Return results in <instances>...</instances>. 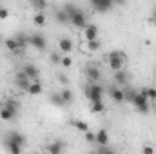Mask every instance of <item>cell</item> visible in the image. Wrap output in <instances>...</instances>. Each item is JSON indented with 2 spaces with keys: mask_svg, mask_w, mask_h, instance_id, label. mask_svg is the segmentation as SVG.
I'll return each instance as SVG.
<instances>
[{
  "mask_svg": "<svg viewBox=\"0 0 156 154\" xmlns=\"http://www.w3.org/2000/svg\"><path fill=\"white\" fill-rule=\"evenodd\" d=\"M109 93H111L113 102H116V103L125 102V91H123L122 87H111V89H109Z\"/></svg>",
  "mask_w": 156,
  "mask_h": 154,
  "instance_id": "cell-10",
  "label": "cell"
},
{
  "mask_svg": "<svg viewBox=\"0 0 156 154\" xmlns=\"http://www.w3.org/2000/svg\"><path fill=\"white\" fill-rule=\"evenodd\" d=\"M89 109H91V113H93V114H102V113L105 111V105H104V102H102V100H96V102H91Z\"/></svg>",
  "mask_w": 156,
  "mask_h": 154,
  "instance_id": "cell-15",
  "label": "cell"
},
{
  "mask_svg": "<svg viewBox=\"0 0 156 154\" xmlns=\"http://www.w3.org/2000/svg\"><path fill=\"white\" fill-rule=\"evenodd\" d=\"M58 49H60L62 54L71 53L73 51V42H71V38H60L58 40Z\"/></svg>",
  "mask_w": 156,
  "mask_h": 154,
  "instance_id": "cell-11",
  "label": "cell"
},
{
  "mask_svg": "<svg viewBox=\"0 0 156 154\" xmlns=\"http://www.w3.org/2000/svg\"><path fill=\"white\" fill-rule=\"evenodd\" d=\"M7 16H9V11L5 7H0V20H7Z\"/></svg>",
  "mask_w": 156,
  "mask_h": 154,
  "instance_id": "cell-35",
  "label": "cell"
},
{
  "mask_svg": "<svg viewBox=\"0 0 156 154\" xmlns=\"http://www.w3.org/2000/svg\"><path fill=\"white\" fill-rule=\"evenodd\" d=\"M96 143H98V145H107V143H109V132H107L105 129H100V131L96 132Z\"/></svg>",
  "mask_w": 156,
  "mask_h": 154,
  "instance_id": "cell-16",
  "label": "cell"
},
{
  "mask_svg": "<svg viewBox=\"0 0 156 154\" xmlns=\"http://www.w3.org/2000/svg\"><path fill=\"white\" fill-rule=\"evenodd\" d=\"M60 94H62V98H64V102H66V103H71V102H73V98H75V96H73V93H71L69 89H62V93H60Z\"/></svg>",
  "mask_w": 156,
  "mask_h": 154,
  "instance_id": "cell-26",
  "label": "cell"
},
{
  "mask_svg": "<svg viewBox=\"0 0 156 154\" xmlns=\"http://www.w3.org/2000/svg\"><path fill=\"white\" fill-rule=\"evenodd\" d=\"M142 93H144V94H145V96H147L151 102H153V100H156V89H154V87H147V89H142Z\"/></svg>",
  "mask_w": 156,
  "mask_h": 154,
  "instance_id": "cell-27",
  "label": "cell"
},
{
  "mask_svg": "<svg viewBox=\"0 0 156 154\" xmlns=\"http://www.w3.org/2000/svg\"><path fill=\"white\" fill-rule=\"evenodd\" d=\"M151 24L156 26V9H153V15H151Z\"/></svg>",
  "mask_w": 156,
  "mask_h": 154,
  "instance_id": "cell-37",
  "label": "cell"
},
{
  "mask_svg": "<svg viewBox=\"0 0 156 154\" xmlns=\"http://www.w3.org/2000/svg\"><path fill=\"white\" fill-rule=\"evenodd\" d=\"M5 47L11 51V53H15V54H18L20 51H22V47H20V44L16 42L15 38H9V40H5Z\"/></svg>",
  "mask_w": 156,
  "mask_h": 154,
  "instance_id": "cell-20",
  "label": "cell"
},
{
  "mask_svg": "<svg viewBox=\"0 0 156 154\" xmlns=\"http://www.w3.org/2000/svg\"><path fill=\"white\" fill-rule=\"evenodd\" d=\"M149 102H151V100H149L142 91L136 93L134 98L131 100V103L134 105V109H136L138 113H142V114H147V113H149V109H151V103H149Z\"/></svg>",
  "mask_w": 156,
  "mask_h": 154,
  "instance_id": "cell-1",
  "label": "cell"
},
{
  "mask_svg": "<svg viewBox=\"0 0 156 154\" xmlns=\"http://www.w3.org/2000/svg\"><path fill=\"white\" fill-rule=\"evenodd\" d=\"M83 134H85V142H89V143H93V142H96V132H91V131H85Z\"/></svg>",
  "mask_w": 156,
  "mask_h": 154,
  "instance_id": "cell-32",
  "label": "cell"
},
{
  "mask_svg": "<svg viewBox=\"0 0 156 154\" xmlns=\"http://www.w3.org/2000/svg\"><path fill=\"white\" fill-rule=\"evenodd\" d=\"M64 9H66V13L69 15V20H71V15L78 11V7L75 5V4H66V5H64Z\"/></svg>",
  "mask_w": 156,
  "mask_h": 154,
  "instance_id": "cell-31",
  "label": "cell"
},
{
  "mask_svg": "<svg viewBox=\"0 0 156 154\" xmlns=\"http://www.w3.org/2000/svg\"><path fill=\"white\" fill-rule=\"evenodd\" d=\"M73 125L76 127L78 131H82V132H85V131H89V125H87V121H83V120H76V121H75Z\"/></svg>",
  "mask_w": 156,
  "mask_h": 154,
  "instance_id": "cell-30",
  "label": "cell"
},
{
  "mask_svg": "<svg viewBox=\"0 0 156 154\" xmlns=\"http://www.w3.org/2000/svg\"><path fill=\"white\" fill-rule=\"evenodd\" d=\"M33 22H35L38 27H42V26L45 24V15H44L42 11H40V13H37V15H35V18H33Z\"/></svg>",
  "mask_w": 156,
  "mask_h": 154,
  "instance_id": "cell-29",
  "label": "cell"
},
{
  "mask_svg": "<svg viewBox=\"0 0 156 154\" xmlns=\"http://www.w3.org/2000/svg\"><path fill=\"white\" fill-rule=\"evenodd\" d=\"M142 152H144V154H153V152H154V149L147 145V147H144V149H142Z\"/></svg>",
  "mask_w": 156,
  "mask_h": 154,
  "instance_id": "cell-36",
  "label": "cell"
},
{
  "mask_svg": "<svg viewBox=\"0 0 156 154\" xmlns=\"http://www.w3.org/2000/svg\"><path fill=\"white\" fill-rule=\"evenodd\" d=\"M47 151L51 154H60L64 151V143L62 142H55V143H51V145H47Z\"/></svg>",
  "mask_w": 156,
  "mask_h": 154,
  "instance_id": "cell-22",
  "label": "cell"
},
{
  "mask_svg": "<svg viewBox=\"0 0 156 154\" xmlns=\"http://www.w3.org/2000/svg\"><path fill=\"white\" fill-rule=\"evenodd\" d=\"M24 75L29 78V80H38V76H40V71L35 67V65H31V64H27V65H24Z\"/></svg>",
  "mask_w": 156,
  "mask_h": 154,
  "instance_id": "cell-13",
  "label": "cell"
},
{
  "mask_svg": "<svg viewBox=\"0 0 156 154\" xmlns=\"http://www.w3.org/2000/svg\"><path fill=\"white\" fill-rule=\"evenodd\" d=\"M89 4H91L98 13H105V11L113 9V5H115L113 0H89Z\"/></svg>",
  "mask_w": 156,
  "mask_h": 154,
  "instance_id": "cell-4",
  "label": "cell"
},
{
  "mask_svg": "<svg viewBox=\"0 0 156 154\" xmlns=\"http://www.w3.org/2000/svg\"><path fill=\"white\" fill-rule=\"evenodd\" d=\"M51 62L53 64H60L62 62V54L60 53H51Z\"/></svg>",
  "mask_w": 156,
  "mask_h": 154,
  "instance_id": "cell-33",
  "label": "cell"
},
{
  "mask_svg": "<svg viewBox=\"0 0 156 154\" xmlns=\"http://www.w3.org/2000/svg\"><path fill=\"white\" fill-rule=\"evenodd\" d=\"M5 149H7L9 152H13V154H18L20 151H22V145L16 143V142H13V140H7V138H5Z\"/></svg>",
  "mask_w": 156,
  "mask_h": 154,
  "instance_id": "cell-21",
  "label": "cell"
},
{
  "mask_svg": "<svg viewBox=\"0 0 156 154\" xmlns=\"http://www.w3.org/2000/svg\"><path fill=\"white\" fill-rule=\"evenodd\" d=\"M98 38V27L94 24H87L83 27V40H94Z\"/></svg>",
  "mask_w": 156,
  "mask_h": 154,
  "instance_id": "cell-8",
  "label": "cell"
},
{
  "mask_svg": "<svg viewBox=\"0 0 156 154\" xmlns=\"http://www.w3.org/2000/svg\"><path fill=\"white\" fill-rule=\"evenodd\" d=\"M60 64H62L64 67H71V65H73V60H71L69 56H64V54H62V62H60Z\"/></svg>",
  "mask_w": 156,
  "mask_h": 154,
  "instance_id": "cell-34",
  "label": "cell"
},
{
  "mask_svg": "<svg viewBox=\"0 0 156 154\" xmlns=\"http://www.w3.org/2000/svg\"><path fill=\"white\" fill-rule=\"evenodd\" d=\"M85 76H87V80H89V82H100L102 73H100V69H98V67L89 65V67L85 69Z\"/></svg>",
  "mask_w": 156,
  "mask_h": 154,
  "instance_id": "cell-9",
  "label": "cell"
},
{
  "mask_svg": "<svg viewBox=\"0 0 156 154\" xmlns=\"http://www.w3.org/2000/svg\"><path fill=\"white\" fill-rule=\"evenodd\" d=\"M75 27H78V29H83L85 26H87V18H85V15H83V11L82 9H78L76 13H73L71 15V20H69Z\"/></svg>",
  "mask_w": 156,
  "mask_h": 154,
  "instance_id": "cell-5",
  "label": "cell"
},
{
  "mask_svg": "<svg viewBox=\"0 0 156 154\" xmlns=\"http://www.w3.org/2000/svg\"><path fill=\"white\" fill-rule=\"evenodd\" d=\"M127 80H129V76H127V73H125L123 69L115 71V82H116L120 87H122V85H125V83H127Z\"/></svg>",
  "mask_w": 156,
  "mask_h": 154,
  "instance_id": "cell-19",
  "label": "cell"
},
{
  "mask_svg": "<svg viewBox=\"0 0 156 154\" xmlns=\"http://www.w3.org/2000/svg\"><path fill=\"white\" fill-rule=\"evenodd\" d=\"M27 93H29L31 96H38V94H42V83H40L38 80H33V82L29 83V87H27Z\"/></svg>",
  "mask_w": 156,
  "mask_h": 154,
  "instance_id": "cell-14",
  "label": "cell"
},
{
  "mask_svg": "<svg viewBox=\"0 0 156 154\" xmlns=\"http://www.w3.org/2000/svg\"><path fill=\"white\" fill-rule=\"evenodd\" d=\"M49 100H51V103L53 105H56V107H64L66 105V102H64V98H62V94L58 93V94H51L49 96Z\"/></svg>",
  "mask_w": 156,
  "mask_h": 154,
  "instance_id": "cell-23",
  "label": "cell"
},
{
  "mask_svg": "<svg viewBox=\"0 0 156 154\" xmlns=\"http://www.w3.org/2000/svg\"><path fill=\"white\" fill-rule=\"evenodd\" d=\"M31 2V5L35 7V9H38V11H44L45 9V5H47V2L45 0H29Z\"/></svg>",
  "mask_w": 156,
  "mask_h": 154,
  "instance_id": "cell-28",
  "label": "cell"
},
{
  "mask_svg": "<svg viewBox=\"0 0 156 154\" xmlns=\"http://www.w3.org/2000/svg\"><path fill=\"white\" fill-rule=\"evenodd\" d=\"M125 60H127V56H125V53H122V51H111V53H109V67H111L113 71L123 69V67H125Z\"/></svg>",
  "mask_w": 156,
  "mask_h": 154,
  "instance_id": "cell-2",
  "label": "cell"
},
{
  "mask_svg": "<svg viewBox=\"0 0 156 154\" xmlns=\"http://www.w3.org/2000/svg\"><path fill=\"white\" fill-rule=\"evenodd\" d=\"M113 2H115V4H123L125 0H113Z\"/></svg>",
  "mask_w": 156,
  "mask_h": 154,
  "instance_id": "cell-38",
  "label": "cell"
},
{
  "mask_svg": "<svg viewBox=\"0 0 156 154\" xmlns=\"http://www.w3.org/2000/svg\"><path fill=\"white\" fill-rule=\"evenodd\" d=\"M2 107H4V102H2V100H0V109H2Z\"/></svg>",
  "mask_w": 156,
  "mask_h": 154,
  "instance_id": "cell-39",
  "label": "cell"
},
{
  "mask_svg": "<svg viewBox=\"0 0 156 154\" xmlns=\"http://www.w3.org/2000/svg\"><path fill=\"white\" fill-rule=\"evenodd\" d=\"M7 140H13V142H16V143H20V145H24V136L20 134V132H11L9 136H7Z\"/></svg>",
  "mask_w": 156,
  "mask_h": 154,
  "instance_id": "cell-25",
  "label": "cell"
},
{
  "mask_svg": "<svg viewBox=\"0 0 156 154\" xmlns=\"http://www.w3.org/2000/svg\"><path fill=\"white\" fill-rule=\"evenodd\" d=\"M16 114H18V111L13 109V107H9V105H5V103H4V107L0 109V118H2L4 121H11V120H15V116Z\"/></svg>",
  "mask_w": 156,
  "mask_h": 154,
  "instance_id": "cell-6",
  "label": "cell"
},
{
  "mask_svg": "<svg viewBox=\"0 0 156 154\" xmlns=\"http://www.w3.org/2000/svg\"><path fill=\"white\" fill-rule=\"evenodd\" d=\"M83 49H85L87 53H94V51H98V49H100V42H98V38H94V40H85V45H83Z\"/></svg>",
  "mask_w": 156,
  "mask_h": 154,
  "instance_id": "cell-18",
  "label": "cell"
},
{
  "mask_svg": "<svg viewBox=\"0 0 156 154\" xmlns=\"http://www.w3.org/2000/svg\"><path fill=\"white\" fill-rule=\"evenodd\" d=\"M31 82H33V80H29V78L26 76V75H24V71L16 75V87H20V89H22V91H26V93H27V87H29V83H31Z\"/></svg>",
  "mask_w": 156,
  "mask_h": 154,
  "instance_id": "cell-12",
  "label": "cell"
},
{
  "mask_svg": "<svg viewBox=\"0 0 156 154\" xmlns=\"http://www.w3.org/2000/svg\"><path fill=\"white\" fill-rule=\"evenodd\" d=\"M85 96L89 98V102L102 100V96H104V87L98 85L96 82H89V85L85 87Z\"/></svg>",
  "mask_w": 156,
  "mask_h": 154,
  "instance_id": "cell-3",
  "label": "cell"
},
{
  "mask_svg": "<svg viewBox=\"0 0 156 154\" xmlns=\"http://www.w3.org/2000/svg\"><path fill=\"white\" fill-rule=\"evenodd\" d=\"M29 44H31L35 49H38V51H44L45 45H47V42H45V38H44L42 35H31V37H29Z\"/></svg>",
  "mask_w": 156,
  "mask_h": 154,
  "instance_id": "cell-7",
  "label": "cell"
},
{
  "mask_svg": "<svg viewBox=\"0 0 156 154\" xmlns=\"http://www.w3.org/2000/svg\"><path fill=\"white\" fill-rule=\"evenodd\" d=\"M55 18H56V22H58V24H67V22H69V15L66 13V9H64V7L55 11Z\"/></svg>",
  "mask_w": 156,
  "mask_h": 154,
  "instance_id": "cell-17",
  "label": "cell"
},
{
  "mask_svg": "<svg viewBox=\"0 0 156 154\" xmlns=\"http://www.w3.org/2000/svg\"><path fill=\"white\" fill-rule=\"evenodd\" d=\"M15 40H16V42L20 44V47H22V49H24V47H26V45L29 44V37H27V35H24V33L16 35V37H15Z\"/></svg>",
  "mask_w": 156,
  "mask_h": 154,
  "instance_id": "cell-24",
  "label": "cell"
}]
</instances>
